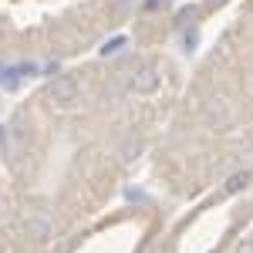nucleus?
Listing matches in <instances>:
<instances>
[{
  "mask_svg": "<svg viewBox=\"0 0 253 253\" xmlns=\"http://www.w3.org/2000/svg\"><path fill=\"white\" fill-rule=\"evenodd\" d=\"M47 98H51L54 108H75V105L81 101V88H78V81L71 78V75H61V78L51 81Z\"/></svg>",
  "mask_w": 253,
  "mask_h": 253,
  "instance_id": "f257e3e1",
  "label": "nucleus"
},
{
  "mask_svg": "<svg viewBox=\"0 0 253 253\" xmlns=\"http://www.w3.org/2000/svg\"><path fill=\"white\" fill-rule=\"evenodd\" d=\"M236 253H253V240H243V243H240V250Z\"/></svg>",
  "mask_w": 253,
  "mask_h": 253,
  "instance_id": "39448f33",
  "label": "nucleus"
},
{
  "mask_svg": "<svg viewBox=\"0 0 253 253\" xmlns=\"http://www.w3.org/2000/svg\"><path fill=\"white\" fill-rule=\"evenodd\" d=\"M138 149H142V142H138L135 135H128L125 142H122V149H118V152H122V159H125V162H132V159L138 156Z\"/></svg>",
  "mask_w": 253,
  "mask_h": 253,
  "instance_id": "20e7f679",
  "label": "nucleus"
},
{
  "mask_svg": "<svg viewBox=\"0 0 253 253\" xmlns=\"http://www.w3.org/2000/svg\"><path fill=\"white\" fill-rule=\"evenodd\" d=\"M0 210H3V196H0Z\"/></svg>",
  "mask_w": 253,
  "mask_h": 253,
  "instance_id": "0eeeda50",
  "label": "nucleus"
},
{
  "mask_svg": "<svg viewBox=\"0 0 253 253\" xmlns=\"http://www.w3.org/2000/svg\"><path fill=\"white\" fill-rule=\"evenodd\" d=\"M24 226H27L31 236H47L51 233V216L44 213V210H31V213L24 216Z\"/></svg>",
  "mask_w": 253,
  "mask_h": 253,
  "instance_id": "7ed1b4c3",
  "label": "nucleus"
},
{
  "mask_svg": "<svg viewBox=\"0 0 253 253\" xmlns=\"http://www.w3.org/2000/svg\"><path fill=\"white\" fill-rule=\"evenodd\" d=\"M159 81H162V75H159L156 64H142V68H135V71L128 75V91H135V95H152L159 88Z\"/></svg>",
  "mask_w": 253,
  "mask_h": 253,
  "instance_id": "f03ea898",
  "label": "nucleus"
},
{
  "mask_svg": "<svg viewBox=\"0 0 253 253\" xmlns=\"http://www.w3.org/2000/svg\"><path fill=\"white\" fill-rule=\"evenodd\" d=\"M206 3H223V0H206Z\"/></svg>",
  "mask_w": 253,
  "mask_h": 253,
  "instance_id": "423d86ee",
  "label": "nucleus"
}]
</instances>
